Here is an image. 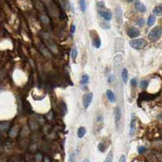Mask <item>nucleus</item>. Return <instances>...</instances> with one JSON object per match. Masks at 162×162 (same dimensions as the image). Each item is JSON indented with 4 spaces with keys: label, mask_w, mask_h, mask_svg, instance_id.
<instances>
[{
    "label": "nucleus",
    "mask_w": 162,
    "mask_h": 162,
    "mask_svg": "<svg viewBox=\"0 0 162 162\" xmlns=\"http://www.w3.org/2000/svg\"><path fill=\"white\" fill-rule=\"evenodd\" d=\"M162 35V29L160 26H156L150 30L148 33V39L152 42H156L160 38Z\"/></svg>",
    "instance_id": "nucleus-1"
},
{
    "label": "nucleus",
    "mask_w": 162,
    "mask_h": 162,
    "mask_svg": "<svg viewBox=\"0 0 162 162\" xmlns=\"http://www.w3.org/2000/svg\"><path fill=\"white\" fill-rule=\"evenodd\" d=\"M145 45V41L143 38H139L135 40H132L130 42V46L134 49H141Z\"/></svg>",
    "instance_id": "nucleus-2"
},
{
    "label": "nucleus",
    "mask_w": 162,
    "mask_h": 162,
    "mask_svg": "<svg viewBox=\"0 0 162 162\" xmlns=\"http://www.w3.org/2000/svg\"><path fill=\"white\" fill-rule=\"evenodd\" d=\"M122 109L121 107L119 106H117L115 109H114V120H115V124H116V126H117V129L118 130L119 128V124H120V122H121V119H122Z\"/></svg>",
    "instance_id": "nucleus-3"
},
{
    "label": "nucleus",
    "mask_w": 162,
    "mask_h": 162,
    "mask_svg": "<svg viewBox=\"0 0 162 162\" xmlns=\"http://www.w3.org/2000/svg\"><path fill=\"white\" fill-rule=\"evenodd\" d=\"M93 93L89 92L86 93L85 95L83 96V99H82V105L85 109H88L89 106L91 105L92 99H93Z\"/></svg>",
    "instance_id": "nucleus-4"
},
{
    "label": "nucleus",
    "mask_w": 162,
    "mask_h": 162,
    "mask_svg": "<svg viewBox=\"0 0 162 162\" xmlns=\"http://www.w3.org/2000/svg\"><path fill=\"white\" fill-rule=\"evenodd\" d=\"M127 35L130 38H135L140 35V31L135 27H130L127 29Z\"/></svg>",
    "instance_id": "nucleus-5"
},
{
    "label": "nucleus",
    "mask_w": 162,
    "mask_h": 162,
    "mask_svg": "<svg viewBox=\"0 0 162 162\" xmlns=\"http://www.w3.org/2000/svg\"><path fill=\"white\" fill-rule=\"evenodd\" d=\"M136 130V117H134V114H133L131 117V121L130 125V135L133 136L135 133Z\"/></svg>",
    "instance_id": "nucleus-6"
},
{
    "label": "nucleus",
    "mask_w": 162,
    "mask_h": 162,
    "mask_svg": "<svg viewBox=\"0 0 162 162\" xmlns=\"http://www.w3.org/2000/svg\"><path fill=\"white\" fill-rule=\"evenodd\" d=\"M99 14L104 20L107 21H109L112 19V13L109 11H99Z\"/></svg>",
    "instance_id": "nucleus-7"
},
{
    "label": "nucleus",
    "mask_w": 162,
    "mask_h": 162,
    "mask_svg": "<svg viewBox=\"0 0 162 162\" xmlns=\"http://www.w3.org/2000/svg\"><path fill=\"white\" fill-rule=\"evenodd\" d=\"M106 95H107V99L109 100L110 103H112V104L116 103L117 98H116L115 94H114V92L112 91H111V90H107Z\"/></svg>",
    "instance_id": "nucleus-8"
},
{
    "label": "nucleus",
    "mask_w": 162,
    "mask_h": 162,
    "mask_svg": "<svg viewBox=\"0 0 162 162\" xmlns=\"http://www.w3.org/2000/svg\"><path fill=\"white\" fill-rule=\"evenodd\" d=\"M92 45L94 46V47H95V48H97V49H99V47L101 46V39L97 34L93 35V37H92Z\"/></svg>",
    "instance_id": "nucleus-9"
},
{
    "label": "nucleus",
    "mask_w": 162,
    "mask_h": 162,
    "mask_svg": "<svg viewBox=\"0 0 162 162\" xmlns=\"http://www.w3.org/2000/svg\"><path fill=\"white\" fill-rule=\"evenodd\" d=\"M134 7L136 8L137 11H139V12H145V11H147V8L145 7V5L142 3L141 2L139 1H137L134 4Z\"/></svg>",
    "instance_id": "nucleus-10"
},
{
    "label": "nucleus",
    "mask_w": 162,
    "mask_h": 162,
    "mask_svg": "<svg viewBox=\"0 0 162 162\" xmlns=\"http://www.w3.org/2000/svg\"><path fill=\"white\" fill-rule=\"evenodd\" d=\"M122 80H123V82L125 84H126L127 82H128V79H129V73H128V70L126 68H124L122 69Z\"/></svg>",
    "instance_id": "nucleus-11"
},
{
    "label": "nucleus",
    "mask_w": 162,
    "mask_h": 162,
    "mask_svg": "<svg viewBox=\"0 0 162 162\" xmlns=\"http://www.w3.org/2000/svg\"><path fill=\"white\" fill-rule=\"evenodd\" d=\"M116 17L117 22L122 23V11L120 7H117L116 9Z\"/></svg>",
    "instance_id": "nucleus-12"
},
{
    "label": "nucleus",
    "mask_w": 162,
    "mask_h": 162,
    "mask_svg": "<svg viewBox=\"0 0 162 162\" xmlns=\"http://www.w3.org/2000/svg\"><path fill=\"white\" fill-rule=\"evenodd\" d=\"M86 130L85 127L83 126H81L78 128V130H77V137L79 138V139H82V138H83L84 136L86 135Z\"/></svg>",
    "instance_id": "nucleus-13"
},
{
    "label": "nucleus",
    "mask_w": 162,
    "mask_h": 162,
    "mask_svg": "<svg viewBox=\"0 0 162 162\" xmlns=\"http://www.w3.org/2000/svg\"><path fill=\"white\" fill-rule=\"evenodd\" d=\"M153 13L154 15L157 16H162V6H157V7H156L153 9Z\"/></svg>",
    "instance_id": "nucleus-14"
},
{
    "label": "nucleus",
    "mask_w": 162,
    "mask_h": 162,
    "mask_svg": "<svg viewBox=\"0 0 162 162\" xmlns=\"http://www.w3.org/2000/svg\"><path fill=\"white\" fill-rule=\"evenodd\" d=\"M89 80H90V77L87 74H84L82 76V78H81V84L82 85H87L88 82H89Z\"/></svg>",
    "instance_id": "nucleus-15"
},
{
    "label": "nucleus",
    "mask_w": 162,
    "mask_h": 162,
    "mask_svg": "<svg viewBox=\"0 0 162 162\" xmlns=\"http://www.w3.org/2000/svg\"><path fill=\"white\" fill-rule=\"evenodd\" d=\"M155 22H156V16L154 15H151L147 20V25L151 27L154 25Z\"/></svg>",
    "instance_id": "nucleus-16"
},
{
    "label": "nucleus",
    "mask_w": 162,
    "mask_h": 162,
    "mask_svg": "<svg viewBox=\"0 0 162 162\" xmlns=\"http://www.w3.org/2000/svg\"><path fill=\"white\" fill-rule=\"evenodd\" d=\"M112 160H113V152L110 151L109 153H107L104 162H112Z\"/></svg>",
    "instance_id": "nucleus-17"
},
{
    "label": "nucleus",
    "mask_w": 162,
    "mask_h": 162,
    "mask_svg": "<svg viewBox=\"0 0 162 162\" xmlns=\"http://www.w3.org/2000/svg\"><path fill=\"white\" fill-rule=\"evenodd\" d=\"M79 5H80V8H81L82 12H85L86 10V0H79Z\"/></svg>",
    "instance_id": "nucleus-18"
},
{
    "label": "nucleus",
    "mask_w": 162,
    "mask_h": 162,
    "mask_svg": "<svg viewBox=\"0 0 162 162\" xmlns=\"http://www.w3.org/2000/svg\"><path fill=\"white\" fill-rule=\"evenodd\" d=\"M77 54H78V52H77V48L76 46H74L71 51V58L73 59H76L77 57Z\"/></svg>",
    "instance_id": "nucleus-19"
},
{
    "label": "nucleus",
    "mask_w": 162,
    "mask_h": 162,
    "mask_svg": "<svg viewBox=\"0 0 162 162\" xmlns=\"http://www.w3.org/2000/svg\"><path fill=\"white\" fill-rule=\"evenodd\" d=\"M148 84H149L148 81H147V80H142L140 82V83H139V86L142 89H146L148 86Z\"/></svg>",
    "instance_id": "nucleus-20"
},
{
    "label": "nucleus",
    "mask_w": 162,
    "mask_h": 162,
    "mask_svg": "<svg viewBox=\"0 0 162 162\" xmlns=\"http://www.w3.org/2000/svg\"><path fill=\"white\" fill-rule=\"evenodd\" d=\"M69 162H76V155H75V152H71L69 154Z\"/></svg>",
    "instance_id": "nucleus-21"
},
{
    "label": "nucleus",
    "mask_w": 162,
    "mask_h": 162,
    "mask_svg": "<svg viewBox=\"0 0 162 162\" xmlns=\"http://www.w3.org/2000/svg\"><path fill=\"white\" fill-rule=\"evenodd\" d=\"M137 150H138V152H139V154H143L147 151V148L144 146H139Z\"/></svg>",
    "instance_id": "nucleus-22"
},
{
    "label": "nucleus",
    "mask_w": 162,
    "mask_h": 162,
    "mask_svg": "<svg viewBox=\"0 0 162 162\" xmlns=\"http://www.w3.org/2000/svg\"><path fill=\"white\" fill-rule=\"evenodd\" d=\"M144 24H145V20L143 19V18H140V19L137 22V25H139V27H143V25H144Z\"/></svg>",
    "instance_id": "nucleus-23"
},
{
    "label": "nucleus",
    "mask_w": 162,
    "mask_h": 162,
    "mask_svg": "<svg viewBox=\"0 0 162 162\" xmlns=\"http://www.w3.org/2000/svg\"><path fill=\"white\" fill-rule=\"evenodd\" d=\"M98 148H99V150L101 152H104V150H105V145L103 143H99Z\"/></svg>",
    "instance_id": "nucleus-24"
},
{
    "label": "nucleus",
    "mask_w": 162,
    "mask_h": 162,
    "mask_svg": "<svg viewBox=\"0 0 162 162\" xmlns=\"http://www.w3.org/2000/svg\"><path fill=\"white\" fill-rule=\"evenodd\" d=\"M130 84L133 86H136L137 85H138V82H137V80H136V78H132L131 80H130Z\"/></svg>",
    "instance_id": "nucleus-25"
},
{
    "label": "nucleus",
    "mask_w": 162,
    "mask_h": 162,
    "mask_svg": "<svg viewBox=\"0 0 162 162\" xmlns=\"http://www.w3.org/2000/svg\"><path fill=\"white\" fill-rule=\"evenodd\" d=\"M118 162H126V157H125V155H122L121 157L119 158Z\"/></svg>",
    "instance_id": "nucleus-26"
},
{
    "label": "nucleus",
    "mask_w": 162,
    "mask_h": 162,
    "mask_svg": "<svg viewBox=\"0 0 162 162\" xmlns=\"http://www.w3.org/2000/svg\"><path fill=\"white\" fill-rule=\"evenodd\" d=\"M70 31H71V33H74L76 32V26H75L74 25H73L71 26Z\"/></svg>",
    "instance_id": "nucleus-27"
},
{
    "label": "nucleus",
    "mask_w": 162,
    "mask_h": 162,
    "mask_svg": "<svg viewBox=\"0 0 162 162\" xmlns=\"http://www.w3.org/2000/svg\"><path fill=\"white\" fill-rule=\"evenodd\" d=\"M113 75L112 74H110L109 76V77H107V80H109V82H112V81H113Z\"/></svg>",
    "instance_id": "nucleus-28"
},
{
    "label": "nucleus",
    "mask_w": 162,
    "mask_h": 162,
    "mask_svg": "<svg viewBox=\"0 0 162 162\" xmlns=\"http://www.w3.org/2000/svg\"><path fill=\"white\" fill-rule=\"evenodd\" d=\"M157 118L160 120V121H161V122H162V113L159 114V115L157 116Z\"/></svg>",
    "instance_id": "nucleus-29"
},
{
    "label": "nucleus",
    "mask_w": 162,
    "mask_h": 162,
    "mask_svg": "<svg viewBox=\"0 0 162 162\" xmlns=\"http://www.w3.org/2000/svg\"><path fill=\"white\" fill-rule=\"evenodd\" d=\"M83 162H90V160H89V159L85 158V159H84V160H83Z\"/></svg>",
    "instance_id": "nucleus-30"
},
{
    "label": "nucleus",
    "mask_w": 162,
    "mask_h": 162,
    "mask_svg": "<svg viewBox=\"0 0 162 162\" xmlns=\"http://www.w3.org/2000/svg\"><path fill=\"white\" fill-rule=\"evenodd\" d=\"M126 1H127L128 3H132V2L134 1V0H126Z\"/></svg>",
    "instance_id": "nucleus-31"
}]
</instances>
